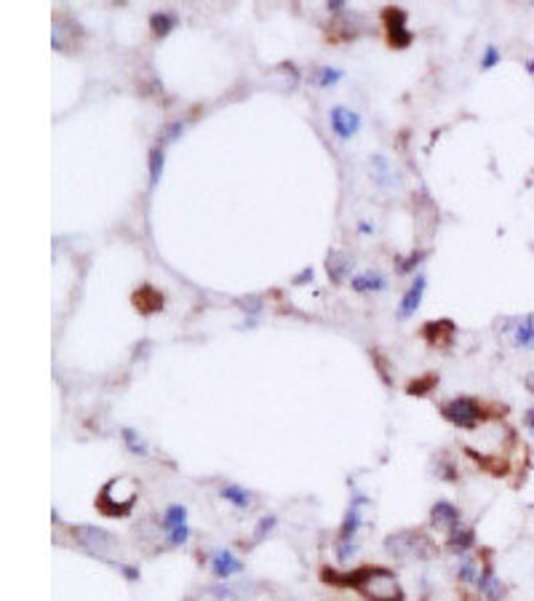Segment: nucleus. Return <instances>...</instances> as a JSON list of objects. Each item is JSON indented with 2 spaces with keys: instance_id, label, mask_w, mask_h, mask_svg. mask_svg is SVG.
I'll list each match as a JSON object with an SVG mask.
<instances>
[{
  "instance_id": "obj_38",
  "label": "nucleus",
  "mask_w": 534,
  "mask_h": 601,
  "mask_svg": "<svg viewBox=\"0 0 534 601\" xmlns=\"http://www.w3.org/2000/svg\"><path fill=\"white\" fill-rule=\"evenodd\" d=\"M358 233H361V236H371V233H374V225H371V222H358Z\"/></svg>"
},
{
  "instance_id": "obj_40",
  "label": "nucleus",
  "mask_w": 534,
  "mask_h": 601,
  "mask_svg": "<svg viewBox=\"0 0 534 601\" xmlns=\"http://www.w3.org/2000/svg\"><path fill=\"white\" fill-rule=\"evenodd\" d=\"M532 438H534V433H532Z\"/></svg>"
},
{
  "instance_id": "obj_16",
  "label": "nucleus",
  "mask_w": 534,
  "mask_h": 601,
  "mask_svg": "<svg viewBox=\"0 0 534 601\" xmlns=\"http://www.w3.org/2000/svg\"><path fill=\"white\" fill-rule=\"evenodd\" d=\"M369 168H371V179H374L377 188H382V190H393V188L398 185L395 166H393V161H390L385 152H374V155L369 158Z\"/></svg>"
},
{
  "instance_id": "obj_1",
  "label": "nucleus",
  "mask_w": 534,
  "mask_h": 601,
  "mask_svg": "<svg viewBox=\"0 0 534 601\" xmlns=\"http://www.w3.org/2000/svg\"><path fill=\"white\" fill-rule=\"evenodd\" d=\"M323 582L329 585H342V588H353L358 591L366 601H404L406 593L398 582V575L390 567H377V564H366L353 572H337V569H323L321 572Z\"/></svg>"
},
{
  "instance_id": "obj_32",
  "label": "nucleus",
  "mask_w": 534,
  "mask_h": 601,
  "mask_svg": "<svg viewBox=\"0 0 534 601\" xmlns=\"http://www.w3.org/2000/svg\"><path fill=\"white\" fill-rule=\"evenodd\" d=\"M358 553V543H347V545H334V556L340 564H350Z\"/></svg>"
},
{
  "instance_id": "obj_5",
  "label": "nucleus",
  "mask_w": 534,
  "mask_h": 601,
  "mask_svg": "<svg viewBox=\"0 0 534 601\" xmlns=\"http://www.w3.org/2000/svg\"><path fill=\"white\" fill-rule=\"evenodd\" d=\"M441 417L457 431H476L486 420V409L473 396H457V398L441 404Z\"/></svg>"
},
{
  "instance_id": "obj_11",
  "label": "nucleus",
  "mask_w": 534,
  "mask_h": 601,
  "mask_svg": "<svg viewBox=\"0 0 534 601\" xmlns=\"http://www.w3.org/2000/svg\"><path fill=\"white\" fill-rule=\"evenodd\" d=\"M425 288H428V275H425V273H417V275L412 278V284H409V288L404 291V297H401L398 308H395L398 321H409L414 313L419 310V305H422V297H425Z\"/></svg>"
},
{
  "instance_id": "obj_20",
  "label": "nucleus",
  "mask_w": 534,
  "mask_h": 601,
  "mask_svg": "<svg viewBox=\"0 0 534 601\" xmlns=\"http://www.w3.org/2000/svg\"><path fill=\"white\" fill-rule=\"evenodd\" d=\"M179 27V16H176V11H166V8H161V11H152L150 14V32L155 35V38H169L171 32Z\"/></svg>"
},
{
  "instance_id": "obj_14",
  "label": "nucleus",
  "mask_w": 534,
  "mask_h": 601,
  "mask_svg": "<svg viewBox=\"0 0 534 601\" xmlns=\"http://www.w3.org/2000/svg\"><path fill=\"white\" fill-rule=\"evenodd\" d=\"M390 286V278L382 273V270H374V267H369V270H361V273H356L353 278H350V288L356 291V294H380V291H385Z\"/></svg>"
},
{
  "instance_id": "obj_22",
  "label": "nucleus",
  "mask_w": 534,
  "mask_h": 601,
  "mask_svg": "<svg viewBox=\"0 0 534 601\" xmlns=\"http://www.w3.org/2000/svg\"><path fill=\"white\" fill-rule=\"evenodd\" d=\"M219 497L224 500V503H230L235 510H248L251 505H254V495L241 486V484H224L222 489H219Z\"/></svg>"
},
{
  "instance_id": "obj_19",
  "label": "nucleus",
  "mask_w": 534,
  "mask_h": 601,
  "mask_svg": "<svg viewBox=\"0 0 534 601\" xmlns=\"http://www.w3.org/2000/svg\"><path fill=\"white\" fill-rule=\"evenodd\" d=\"M508 334L515 348L534 350V315H524V318H515L513 324H508Z\"/></svg>"
},
{
  "instance_id": "obj_30",
  "label": "nucleus",
  "mask_w": 534,
  "mask_h": 601,
  "mask_svg": "<svg viewBox=\"0 0 534 601\" xmlns=\"http://www.w3.org/2000/svg\"><path fill=\"white\" fill-rule=\"evenodd\" d=\"M275 524H278V516H275V513H267V516H262V519L257 521L254 532H251V543H262L267 534L275 529Z\"/></svg>"
},
{
  "instance_id": "obj_13",
  "label": "nucleus",
  "mask_w": 534,
  "mask_h": 601,
  "mask_svg": "<svg viewBox=\"0 0 534 601\" xmlns=\"http://www.w3.org/2000/svg\"><path fill=\"white\" fill-rule=\"evenodd\" d=\"M430 524L441 529L443 534H449L452 529H457L462 524V510L449 500H438L430 508Z\"/></svg>"
},
{
  "instance_id": "obj_15",
  "label": "nucleus",
  "mask_w": 534,
  "mask_h": 601,
  "mask_svg": "<svg viewBox=\"0 0 534 601\" xmlns=\"http://www.w3.org/2000/svg\"><path fill=\"white\" fill-rule=\"evenodd\" d=\"M356 260L347 254V251H340V249H334V251H329V257H326V273H329V281L332 284H345V281H350L356 273Z\"/></svg>"
},
{
  "instance_id": "obj_3",
  "label": "nucleus",
  "mask_w": 534,
  "mask_h": 601,
  "mask_svg": "<svg viewBox=\"0 0 534 601\" xmlns=\"http://www.w3.org/2000/svg\"><path fill=\"white\" fill-rule=\"evenodd\" d=\"M385 553L401 561H428L438 553V545L422 529H401L385 537Z\"/></svg>"
},
{
  "instance_id": "obj_29",
  "label": "nucleus",
  "mask_w": 534,
  "mask_h": 601,
  "mask_svg": "<svg viewBox=\"0 0 534 601\" xmlns=\"http://www.w3.org/2000/svg\"><path fill=\"white\" fill-rule=\"evenodd\" d=\"M433 387H438V374H425L419 380H412L406 385V393L409 396H428Z\"/></svg>"
},
{
  "instance_id": "obj_21",
  "label": "nucleus",
  "mask_w": 534,
  "mask_h": 601,
  "mask_svg": "<svg viewBox=\"0 0 534 601\" xmlns=\"http://www.w3.org/2000/svg\"><path fill=\"white\" fill-rule=\"evenodd\" d=\"M134 308L145 315L163 310V294L152 286H142L139 291H134Z\"/></svg>"
},
{
  "instance_id": "obj_6",
  "label": "nucleus",
  "mask_w": 534,
  "mask_h": 601,
  "mask_svg": "<svg viewBox=\"0 0 534 601\" xmlns=\"http://www.w3.org/2000/svg\"><path fill=\"white\" fill-rule=\"evenodd\" d=\"M380 19L385 24L390 48L404 51V48L412 46L414 32L409 30V14H406V8H401V5H385L382 14H380Z\"/></svg>"
},
{
  "instance_id": "obj_36",
  "label": "nucleus",
  "mask_w": 534,
  "mask_h": 601,
  "mask_svg": "<svg viewBox=\"0 0 534 601\" xmlns=\"http://www.w3.org/2000/svg\"><path fill=\"white\" fill-rule=\"evenodd\" d=\"M326 11H329V14H337V16H342V14L347 11V3H345V0H329V3H326Z\"/></svg>"
},
{
  "instance_id": "obj_17",
  "label": "nucleus",
  "mask_w": 534,
  "mask_h": 601,
  "mask_svg": "<svg viewBox=\"0 0 534 601\" xmlns=\"http://www.w3.org/2000/svg\"><path fill=\"white\" fill-rule=\"evenodd\" d=\"M476 588H478V593H481L484 601H502V596H505V582L497 577L491 564H484V567H481V575H478Z\"/></svg>"
},
{
  "instance_id": "obj_2",
  "label": "nucleus",
  "mask_w": 534,
  "mask_h": 601,
  "mask_svg": "<svg viewBox=\"0 0 534 601\" xmlns=\"http://www.w3.org/2000/svg\"><path fill=\"white\" fill-rule=\"evenodd\" d=\"M137 500H139V484L131 476H115L99 489L94 505L107 519H128L134 513Z\"/></svg>"
},
{
  "instance_id": "obj_37",
  "label": "nucleus",
  "mask_w": 534,
  "mask_h": 601,
  "mask_svg": "<svg viewBox=\"0 0 534 601\" xmlns=\"http://www.w3.org/2000/svg\"><path fill=\"white\" fill-rule=\"evenodd\" d=\"M524 428L529 433H534V407H529L524 411Z\"/></svg>"
},
{
  "instance_id": "obj_8",
  "label": "nucleus",
  "mask_w": 534,
  "mask_h": 601,
  "mask_svg": "<svg viewBox=\"0 0 534 601\" xmlns=\"http://www.w3.org/2000/svg\"><path fill=\"white\" fill-rule=\"evenodd\" d=\"M369 503H371V500L366 497L364 492H356V495L350 497V505H347V510H345V519H342L334 545H347V543H356L358 532H361V527H364V508Z\"/></svg>"
},
{
  "instance_id": "obj_33",
  "label": "nucleus",
  "mask_w": 534,
  "mask_h": 601,
  "mask_svg": "<svg viewBox=\"0 0 534 601\" xmlns=\"http://www.w3.org/2000/svg\"><path fill=\"white\" fill-rule=\"evenodd\" d=\"M313 278H316V270H313L310 264H305V267H302V270H299V273H297V275L292 278V284H294V286H307Z\"/></svg>"
},
{
  "instance_id": "obj_18",
  "label": "nucleus",
  "mask_w": 534,
  "mask_h": 601,
  "mask_svg": "<svg viewBox=\"0 0 534 601\" xmlns=\"http://www.w3.org/2000/svg\"><path fill=\"white\" fill-rule=\"evenodd\" d=\"M446 548L454 553L457 558H460V556H467V553L476 548V529L465 527V524L452 529V532L446 534Z\"/></svg>"
},
{
  "instance_id": "obj_26",
  "label": "nucleus",
  "mask_w": 534,
  "mask_h": 601,
  "mask_svg": "<svg viewBox=\"0 0 534 601\" xmlns=\"http://www.w3.org/2000/svg\"><path fill=\"white\" fill-rule=\"evenodd\" d=\"M425 257H428L425 249L412 251V254H406V257H395V273H398V275H412L414 270L425 262Z\"/></svg>"
},
{
  "instance_id": "obj_39",
  "label": "nucleus",
  "mask_w": 534,
  "mask_h": 601,
  "mask_svg": "<svg viewBox=\"0 0 534 601\" xmlns=\"http://www.w3.org/2000/svg\"><path fill=\"white\" fill-rule=\"evenodd\" d=\"M524 70H526L534 78V56H532V59H524Z\"/></svg>"
},
{
  "instance_id": "obj_34",
  "label": "nucleus",
  "mask_w": 534,
  "mask_h": 601,
  "mask_svg": "<svg viewBox=\"0 0 534 601\" xmlns=\"http://www.w3.org/2000/svg\"><path fill=\"white\" fill-rule=\"evenodd\" d=\"M118 572H121L123 577H126V580H128V582H137V580H139V577H142V572H139V567H134V564H118Z\"/></svg>"
},
{
  "instance_id": "obj_24",
  "label": "nucleus",
  "mask_w": 534,
  "mask_h": 601,
  "mask_svg": "<svg viewBox=\"0 0 534 601\" xmlns=\"http://www.w3.org/2000/svg\"><path fill=\"white\" fill-rule=\"evenodd\" d=\"M478 575H481L478 558H473L470 553H467V556H460V561H457V580L465 582V585H476V582H478Z\"/></svg>"
},
{
  "instance_id": "obj_9",
  "label": "nucleus",
  "mask_w": 534,
  "mask_h": 601,
  "mask_svg": "<svg viewBox=\"0 0 534 601\" xmlns=\"http://www.w3.org/2000/svg\"><path fill=\"white\" fill-rule=\"evenodd\" d=\"M329 126H332V131H334L337 139L347 142V139H353V137L361 131V115H358L356 110L345 107V104H334V107L329 110Z\"/></svg>"
},
{
  "instance_id": "obj_10",
  "label": "nucleus",
  "mask_w": 534,
  "mask_h": 601,
  "mask_svg": "<svg viewBox=\"0 0 534 601\" xmlns=\"http://www.w3.org/2000/svg\"><path fill=\"white\" fill-rule=\"evenodd\" d=\"M209 567H211V575L217 577V582H227L230 577L243 575V561L230 551V548H214L209 556Z\"/></svg>"
},
{
  "instance_id": "obj_25",
  "label": "nucleus",
  "mask_w": 534,
  "mask_h": 601,
  "mask_svg": "<svg viewBox=\"0 0 534 601\" xmlns=\"http://www.w3.org/2000/svg\"><path fill=\"white\" fill-rule=\"evenodd\" d=\"M342 78H345V72H342L340 67H329V65H321V67L313 72V83H316L318 89H334Z\"/></svg>"
},
{
  "instance_id": "obj_12",
  "label": "nucleus",
  "mask_w": 534,
  "mask_h": 601,
  "mask_svg": "<svg viewBox=\"0 0 534 601\" xmlns=\"http://www.w3.org/2000/svg\"><path fill=\"white\" fill-rule=\"evenodd\" d=\"M457 334V324L452 318H438V321H428L422 326V339L430 348H449Z\"/></svg>"
},
{
  "instance_id": "obj_31",
  "label": "nucleus",
  "mask_w": 534,
  "mask_h": 601,
  "mask_svg": "<svg viewBox=\"0 0 534 601\" xmlns=\"http://www.w3.org/2000/svg\"><path fill=\"white\" fill-rule=\"evenodd\" d=\"M500 62H502V51L494 46V43H489V46L484 48V54H481V59H478V67L484 72H489V70H494Z\"/></svg>"
},
{
  "instance_id": "obj_27",
  "label": "nucleus",
  "mask_w": 534,
  "mask_h": 601,
  "mask_svg": "<svg viewBox=\"0 0 534 601\" xmlns=\"http://www.w3.org/2000/svg\"><path fill=\"white\" fill-rule=\"evenodd\" d=\"M121 438L131 455H137V457L147 455V444H145V438L139 435V431H134V428H121Z\"/></svg>"
},
{
  "instance_id": "obj_28",
  "label": "nucleus",
  "mask_w": 534,
  "mask_h": 601,
  "mask_svg": "<svg viewBox=\"0 0 534 601\" xmlns=\"http://www.w3.org/2000/svg\"><path fill=\"white\" fill-rule=\"evenodd\" d=\"M185 128H187V120H171L166 123L163 128H161V137H158V144H174L176 139H182V134H185Z\"/></svg>"
},
{
  "instance_id": "obj_7",
  "label": "nucleus",
  "mask_w": 534,
  "mask_h": 601,
  "mask_svg": "<svg viewBox=\"0 0 534 601\" xmlns=\"http://www.w3.org/2000/svg\"><path fill=\"white\" fill-rule=\"evenodd\" d=\"M161 532L166 534V543L171 548H179L190 540V524H187V508L182 503H174L161 516Z\"/></svg>"
},
{
  "instance_id": "obj_23",
  "label": "nucleus",
  "mask_w": 534,
  "mask_h": 601,
  "mask_svg": "<svg viewBox=\"0 0 534 601\" xmlns=\"http://www.w3.org/2000/svg\"><path fill=\"white\" fill-rule=\"evenodd\" d=\"M163 168H166V147H163V144H152V147H150V152H147V174H150V190H155V188L161 185Z\"/></svg>"
},
{
  "instance_id": "obj_35",
  "label": "nucleus",
  "mask_w": 534,
  "mask_h": 601,
  "mask_svg": "<svg viewBox=\"0 0 534 601\" xmlns=\"http://www.w3.org/2000/svg\"><path fill=\"white\" fill-rule=\"evenodd\" d=\"M243 310L248 313V318H254L257 313L262 310V302H259V297H246V299H243Z\"/></svg>"
},
{
  "instance_id": "obj_4",
  "label": "nucleus",
  "mask_w": 534,
  "mask_h": 601,
  "mask_svg": "<svg viewBox=\"0 0 534 601\" xmlns=\"http://www.w3.org/2000/svg\"><path fill=\"white\" fill-rule=\"evenodd\" d=\"M70 534H73V540L83 551L89 553V556H94V558H99V561H113L115 553L121 551L118 537L113 532H107V529L94 527V524H75V527H70Z\"/></svg>"
}]
</instances>
